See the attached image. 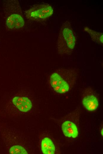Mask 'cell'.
<instances>
[{
	"mask_svg": "<svg viewBox=\"0 0 103 154\" xmlns=\"http://www.w3.org/2000/svg\"><path fill=\"white\" fill-rule=\"evenodd\" d=\"M77 73L73 69L61 68L51 76V86L56 92L63 94L67 92L75 84Z\"/></svg>",
	"mask_w": 103,
	"mask_h": 154,
	"instance_id": "obj_1",
	"label": "cell"
},
{
	"mask_svg": "<svg viewBox=\"0 0 103 154\" xmlns=\"http://www.w3.org/2000/svg\"><path fill=\"white\" fill-rule=\"evenodd\" d=\"M76 42L75 33L70 23L65 22L60 29L57 42V49L61 55H66L73 52Z\"/></svg>",
	"mask_w": 103,
	"mask_h": 154,
	"instance_id": "obj_2",
	"label": "cell"
},
{
	"mask_svg": "<svg viewBox=\"0 0 103 154\" xmlns=\"http://www.w3.org/2000/svg\"><path fill=\"white\" fill-rule=\"evenodd\" d=\"M53 12L52 7L48 4L35 5L25 12L28 19L36 21L45 20L51 16Z\"/></svg>",
	"mask_w": 103,
	"mask_h": 154,
	"instance_id": "obj_3",
	"label": "cell"
},
{
	"mask_svg": "<svg viewBox=\"0 0 103 154\" xmlns=\"http://www.w3.org/2000/svg\"><path fill=\"white\" fill-rule=\"evenodd\" d=\"M12 101L14 105L22 112L29 111L32 107L31 101L26 97H15L12 99Z\"/></svg>",
	"mask_w": 103,
	"mask_h": 154,
	"instance_id": "obj_4",
	"label": "cell"
},
{
	"mask_svg": "<svg viewBox=\"0 0 103 154\" xmlns=\"http://www.w3.org/2000/svg\"><path fill=\"white\" fill-rule=\"evenodd\" d=\"M82 102L86 108L90 111L96 110L99 105L98 101L96 97L89 91L83 97Z\"/></svg>",
	"mask_w": 103,
	"mask_h": 154,
	"instance_id": "obj_5",
	"label": "cell"
},
{
	"mask_svg": "<svg viewBox=\"0 0 103 154\" xmlns=\"http://www.w3.org/2000/svg\"><path fill=\"white\" fill-rule=\"evenodd\" d=\"M6 24L7 26L9 29H18L24 26V21L20 15L13 14L7 18Z\"/></svg>",
	"mask_w": 103,
	"mask_h": 154,
	"instance_id": "obj_6",
	"label": "cell"
},
{
	"mask_svg": "<svg viewBox=\"0 0 103 154\" xmlns=\"http://www.w3.org/2000/svg\"><path fill=\"white\" fill-rule=\"evenodd\" d=\"M62 130L64 135L73 138L76 137L78 135V128L76 124L70 121H66L62 124Z\"/></svg>",
	"mask_w": 103,
	"mask_h": 154,
	"instance_id": "obj_7",
	"label": "cell"
},
{
	"mask_svg": "<svg viewBox=\"0 0 103 154\" xmlns=\"http://www.w3.org/2000/svg\"><path fill=\"white\" fill-rule=\"evenodd\" d=\"M41 148L43 153L54 154L55 152V148L52 141L48 137H45L41 143Z\"/></svg>",
	"mask_w": 103,
	"mask_h": 154,
	"instance_id": "obj_8",
	"label": "cell"
},
{
	"mask_svg": "<svg viewBox=\"0 0 103 154\" xmlns=\"http://www.w3.org/2000/svg\"><path fill=\"white\" fill-rule=\"evenodd\" d=\"M84 30L90 35L93 41L100 44H103L102 33L96 32L87 27L84 28Z\"/></svg>",
	"mask_w": 103,
	"mask_h": 154,
	"instance_id": "obj_9",
	"label": "cell"
},
{
	"mask_svg": "<svg viewBox=\"0 0 103 154\" xmlns=\"http://www.w3.org/2000/svg\"><path fill=\"white\" fill-rule=\"evenodd\" d=\"M9 153L11 154H27L26 150L19 145H15L11 147L9 150Z\"/></svg>",
	"mask_w": 103,
	"mask_h": 154,
	"instance_id": "obj_10",
	"label": "cell"
}]
</instances>
